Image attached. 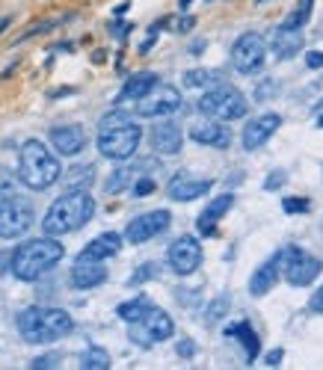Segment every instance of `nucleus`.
Segmentation results:
<instances>
[{
	"label": "nucleus",
	"mask_w": 323,
	"mask_h": 370,
	"mask_svg": "<svg viewBox=\"0 0 323 370\" xmlns=\"http://www.w3.org/2000/svg\"><path fill=\"white\" fill-rule=\"evenodd\" d=\"M149 308H151V299L146 294H140V296H133L128 302H122V305L116 308V314H119V320H125V323H137Z\"/></svg>",
	"instance_id": "nucleus-28"
},
{
	"label": "nucleus",
	"mask_w": 323,
	"mask_h": 370,
	"mask_svg": "<svg viewBox=\"0 0 323 370\" xmlns=\"http://www.w3.org/2000/svg\"><path fill=\"white\" fill-rule=\"evenodd\" d=\"M53 27H60V18H53V21H42V24H36V27H30L24 36H21L18 42H27V39H33V36H39V33H44V30H53Z\"/></svg>",
	"instance_id": "nucleus-39"
},
{
	"label": "nucleus",
	"mask_w": 323,
	"mask_h": 370,
	"mask_svg": "<svg viewBox=\"0 0 323 370\" xmlns=\"http://www.w3.org/2000/svg\"><path fill=\"white\" fill-rule=\"evenodd\" d=\"M81 367L83 370H107L110 367V355L101 346H89V350L81 355Z\"/></svg>",
	"instance_id": "nucleus-30"
},
{
	"label": "nucleus",
	"mask_w": 323,
	"mask_h": 370,
	"mask_svg": "<svg viewBox=\"0 0 323 370\" xmlns=\"http://www.w3.org/2000/svg\"><path fill=\"white\" fill-rule=\"evenodd\" d=\"M184 83L190 89H210L217 83H226V77H222L220 69H190L184 74Z\"/></svg>",
	"instance_id": "nucleus-26"
},
{
	"label": "nucleus",
	"mask_w": 323,
	"mask_h": 370,
	"mask_svg": "<svg viewBox=\"0 0 323 370\" xmlns=\"http://www.w3.org/2000/svg\"><path fill=\"white\" fill-rule=\"evenodd\" d=\"M317 128H323V113H317Z\"/></svg>",
	"instance_id": "nucleus-50"
},
{
	"label": "nucleus",
	"mask_w": 323,
	"mask_h": 370,
	"mask_svg": "<svg viewBox=\"0 0 323 370\" xmlns=\"http://www.w3.org/2000/svg\"><path fill=\"white\" fill-rule=\"evenodd\" d=\"M282 350H273V353H267V367H279V362H282Z\"/></svg>",
	"instance_id": "nucleus-45"
},
{
	"label": "nucleus",
	"mask_w": 323,
	"mask_h": 370,
	"mask_svg": "<svg viewBox=\"0 0 323 370\" xmlns=\"http://www.w3.org/2000/svg\"><path fill=\"white\" fill-rule=\"evenodd\" d=\"M231 205H235V196H231V193H222L217 199H210L205 205V210L199 214V219H196L199 234H202V237H210V234L217 231V222L231 210Z\"/></svg>",
	"instance_id": "nucleus-19"
},
{
	"label": "nucleus",
	"mask_w": 323,
	"mask_h": 370,
	"mask_svg": "<svg viewBox=\"0 0 323 370\" xmlns=\"http://www.w3.org/2000/svg\"><path fill=\"white\" fill-rule=\"evenodd\" d=\"M311 9H315V0H299L297 12L288 15V18H285V24H288V27H303L306 21L311 18Z\"/></svg>",
	"instance_id": "nucleus-32"
},
{
	"label": "nucleus",
	"mask_w": 323,
	"mask_h": 370,
	"mask_svg": "<svg viewBox=\"0 0 323 370\" xmlns=\"http://www.w3.org/2000/svg\"><path fill=\"white\" fill-rule=\"evenodd\" d=\"M60 157L42 140H27L18 154V181L30 190H48L60 181Z\"/></svg>",
	"instance_id": "nucleus-4"
},
{
	"label": "nucleus",
	"mask_w": 323,
	"mask_h": 370,
	"mask_svg": "<svg viewBox=\"0 0 323 370\" xmlns=\"http://www.w3.org/2000/svg\"><path fill=\"white\" fill-rule=\"evenodd\" d=\"M9 24H13V18H9V15H3V18H0V33H3Z\"/></svg>",
	"instance_id": "nucleus-46"
},
{
	"label": "nucleus",
	"mask_w": 323,
	"mask_h": 370,
	"mask_svg": "<svg viewBox=\"0 0 323 370\" xmlns=\"http://www.w3.org/2000/svg\"><path fill=\"white\" fill-rule=\"evenodd\" d=\"M210 187H214L210 178H193L187 172H178L169 181V187H166V193H169L172 201H193V199H202L205 193H210Z\"/></svg>",
	"instance_id": "nucleus-15"
},
{
	"label": "nucleus",
	"mask_w": 323,
	"mask_h": 370,
	"mask_svg": "<svg viewBox=\"0 0 323 370\" xmlns=\"http://www.w3.org/2000/svg\"><path fill=\"white\" fill-rule=\"evenodd\" d=\"M158 276H160V267L154 261H146L142 267H137V273L128 278V285H142V282H151V278H158Z\"/></svg>",
	"instance_id": "nucleus-33"
},
{
	"label": "nucleus",
	"mask_w": 323,
	"mask_h": 370,
	"mask_svg": "<svg viewBox=\"0 0 323 370\" xmlns=\"http://www.w3.org/2000/svg\"><path fill=\"white\" fill-rule=\"evenodd\" d=\"M190 140L199 145H210V149H229L231 145V131L226 128V121H199L190 128Z\"/></svg>",
	"instance_id": "nucleus-18"
},
{
	"label": "nucleus",
	"mask_w": 323,
	"mask_h": 370,
	"mask_svg": "<svg viewBox=\"0 0 323 370\" xmlns=\"http://www.w3.org/2000/svg\"><path fill=\"white\" fill-rule=\"evenodd\" d=\"M92 181H95V166L86 163V166H74V169L69 172V178H65V187H69V190H86Z\"/></svg>",
	"instance_id": "nucleus-29"
},
{
	"label": "nucleus",
	"mask_w": 323,
	"mask_h": 370,
	"mask_svg": "<svg viewBox=\"0 0 323 370\" xmlns=\"http://www.w3.org/2000/svg\"><path fill=\"white\" fill-rule=\"evenodd\" d=\"M133 178H137V166H119V169L110 172V178L104 181V193L116 196L122 190H128L133 184Z\"/></svg>",
	"instance_id": "nucleus-27"
},
{
	"label": "nucleus",
	"mask_w": 323,
	"mask_h": 370,
	"mask_svg": "<svg viewBox=\"0 0 323 370\" xmlns=\"http://www.w3.org/2000/svg\"><path fill=\"white\" fill-rule=\"evenodd\" d=\"M199 113L208 116V119H217V121H235L240 116H247V95L240 92L238 86H231V83H217V86H210L208 92L199 98Z\"/></svg>",
	"instance_id": "nucleus-5"
},
{
	"label": "nucleus",
	"mask_w": 323,
	"mask_h": 370,
	"mask_svg": "<svg viewBox=\"0 0 323 370\" xmlns=\"http://www.w3.org/2000/svg\"><path fill=\"white\" fill-rule=\"evenodd\" d=\"M15 326H18V335L27 344H51V341H60L65 335H72L74 320H72V314L63 311V308L30 305L18 314Z\"/></svg>",
	"instance_id": "nucleus-3"
},
{
	"label": "nucleus",
	"mask_w": 323,
	"mask_h": 370,
	"mask_svg": "<svg viewBox=\"0 0 323 370\" xmlns=\"http://www.w3.org/2000/svg\"><path fill=\"white\" fill-rule=\"evenodd\" d=\"M317 113H323V98L317 101Z\"/></svg>",
	"instance_id": "nucleus-51"
},
{
	"label": "nucleus",
	"mask_w": 323,
	"mask_h": 370,
	"mask_svg": "<svg viewBox=\"0 0 323 370\" xmlns=\"http://www.w3.org/2000/svg\"><path fill=\"white\" fill-rule=\"evenodd\" d=\"M175 350H178V355H181V358H193L196 355V344L190 338H184V341H178Z\"/></svg>",
	"instance_id": "nucleus-40"
},
{
	"label": "nucleus",
	"mask_w": 323,
	"mask_h": 370,
	"mask_svg": "<svg viewBox=\"0 0 323 370\" xmlns=\"http://www.w3.org/2000/svg\"><path fill=\"white\" fill-rule=\"evenodd\" d=\"M169 222H172L169 210H149V214H140V217H133L128 222L125 240L133 243V246H140V243H146L151 237H158V234H163L166 228H169Z\"/></svg>",
	"instance_id": "nucleus-13"
},
{
	"label": "nucleus",
	"mask_w": 323,
	"mask_h": 370,
	"mask_svg": "<svg viewBox=\"0 0 323 370\" xmlns=\"http://www.w3.org/2000/svg\"><path fill=\"white\" fill-rule=\"evenodd\" d=\"M33 219H36V210L24 196L9 193L0 199V240H15L27 234Z\"/></svg>",
	"instance_id": "nucleus-8"
},
{
	"label": "nucleus",
	"mask_w": 323,
	"mask_h": 370,
	"mask_svg": "<svg viewBox=\"0 0 323 370\" xmlns=\"http://www.w3.org/2000/svg\"><path fill=\"white\" fill-rule=\"evenodd\" d=\"M128 9H131V3H122V6H116V15H125Z\"/></svg>",
	"instance_id": "nucleus-48"
},
{
	"label": "nucleus",
	"mask_w": 323,
	"mask_h": 370,
	"mask_svg": "<svg viewBox=\"0 0 323 370\" xmlns=\"http://www.w3.org/2000/svg\"><path fill=\"white\" fill-rule=\"evenodd\" d=\"M158 81H160V77L154 74V72H140V74L128 77L125 86H122V92H119V98H116V104H128V101L142 98V95H146Z\"/></svg>",
	"instance_id": "nucleus-25"
},
{
	"label": "nucleus",
	"mask_w": 323,
	"mask_h": 370,
	"mask_svg": "<svg viewBox=\"0 0 323 370\" xmlns=\"http://www.w3.org/2000/svg\"><path fill=\"white\" fill-rule=\"evenodd\" d=\"M279 92H282L279 81H264V83H258V89H255V101H267L270 95H279Z\"/></svg>",
	"instance_id": "nucleus-35"
},
{
	"label": "nucleus",
	"mask_w": 323,
	"mask_h": 370,
	"mask_svg": "<svg viewBox=\"0 0 323 370\" xmlns=\"http://www.w3.org/2000/svg\"><path fill=\"white\" fill-rule=\"evenodd\" d=\"M193 27H196V18H193V15H184V18L175 24V30H178V33H190Z\"/></svg>",
	"instance_id": "nucleus-44"
},
{
	"label": "nucleus",
	"mask_w": 323,
	"mask_h": 370,
	"mask_svg": "<svg viewBox=\"0 0 323 370\" xmlns=\"http://www.w3.org/2000/svg\"><path fill=\"white\" fill-rule=\"evenodd\" d=\"M261 3H264V0H261Z\"/></svg>",
	"instance_id": "nucleus-52"
},
{
	"label": "nucleus",
	"mask_w": 323,
	"mask_h": 370,
	"mask_svg": "<svg viewBox=\"0 0 323 370\" xmlns=\"http://www.w3.org/2000/svg\"><path fill=\"white\" fill-rule=\"evenodd\" d=\"M166 261H169L175 276H193L202 267V243L193 234H181L169 243L166 249Z\"/></svg>",
	"instance_id": "nucleus-12"
},
{
	"label": "nucleus",
	"mask_w": 323,
	"mask_h": 370,
	"mask_svg": "<svg viewBox=\"0 0 323 370\" xmlns=\"http://www.w3.org/2000/svg\"><path fill=\"white\" fill-rule=\"evenodd\" d=\"M229 305H231L229 294H220L214 302H210V305H208V311H205V323H208V326H214V323H220L222 317H226Z\"/></svg>",
	"instance_id": "nucleus-31"
},
{
	"label": "nucleus",
	"mask_w": 323,
	"mask_h": 370,
	"mask_svg": "<svg viewBox=\"0 0 323 370\" xmlns=\"http://www.w3.org/2000/svg\"><path fill=\"white\" fill-rule=\"evenodd\" d=\"M193 3V0H181V3H178V6H181V9H187V6H190Z\"/></svg>",
	"instance_id": "nucleus-49"
},
{
	"label": "nucleus",
	"mask_w": 323,
	"mask_h": 370,
	"mask_svg": "<svg viewBox=\"0 0 323 370\" xmlns=\"http://www.w3.org/2000/svg\"><path fill=\"white\" fill-rule=\"evenodd\" d=\"M51 145L53 151L63 154V157H74L86 149V133L83 128L77 125H60V128H51Z\"/></svg>",
	"instance_id": "nucleus-17"
},
{
	"label": "nucleus",
	"mask_w": 323,
	"mask_h": 370,
	"mask_svg": "<svg viewBox=\"0 0 323 370\" xmlns=\"http://www.w3.org/2000/svg\"><path fill=\"white\" fill-rule=\"evenodd\" d=\"M9 258H13V255H3V258H0V276L6 273V261H9Z\"/></svg>",
	"instance_id": "nucleus-47"
},
{
	"label": "nucleus",
	"mask_w": 323,
	"mask_h": 370,
	"mask_svg": "<svg viewBox=\"0 0 323 370\" xmlns=\"http://www.w3.org/2000/svg\"><path fill=\"white\" fill-rule=\"evenodd\" d=\"M181 110V92L169 83H154L151 89L142 98H137V107L133 113L142 116V119H166Z\"/></svg>",
	"instance_id": "nucleus-10"
},
{
	"label": "nucleus",
	"mask_w": 323,
	"mask_h": 370,
	"mask_svg": "<svg viewBox=\"0 0 323 370\" xmlns=\"http://www.w3.org/2000/svg\"><path fill=\"white\" fill-rule=\"evenodd\" d=\"M279 255H273V258H267V261L258 267V270L252 273L249 278V294L252 296H267L273 290V285L279 282Z\"/></svg>",
	"instance_id": "nucleus-23"
},
{
	"label": "nucleus",
	"mask_w": 323,
	"mask_h": 370,
	"mask_svg": "<svg viewBox=\"0 0 323 370\" xmlns=\"http://www.w3.org/2000/svg\"><path fill=\"white\" fill-rule=\"evenodd\" d=\"M57 364H60V353H48V355H39L30 362L33 370H48V367H57Z\"/></svg>",
	"instance_id": "nucleus-37"
},
{
	"label": "nucleus",
	"mask_w": 323,
	"mask_h": 370,
	"mask_svg": "<svg viewBox=\"0 0 323 370\" xmlns=\"http://www.w3.org/2000/svg\"><path fill=\"white\" fill-rule=\"evenodd\" d=\"M308 308L315 311V314H323V285L315 290V294H311V299H308Z\"/></svg>",
	"instance_id": "nucleus-41"
},
{
	"label": "nucleus",
	"mask_w": 323,
	"mask_h": 370,
	"mask_svg": "<svg viewBox=\"0 0 323 370\" xmlns=\"http://www.w3.org/2000/svg\"><path fill=\"white\" fill-rule=\"evenodd\" d=\"M276 53V60H291L297 57L299 51H303V33H299V27H288L282 24L279 30L270 36V42H267Z\"/></svg>",
	"instance_id": "nucleus-21"
},
{
	"label": "nucleus",
	"mask_w": 323,
	"mask_h": 370,
	"mask_svg": "<svg viewBox=\"0 0 323 370\" xmlns=\"http://www.w3.org/2000/svg\"><path fill=\"white\" fill-rule=\"evenodd\" d=\"M181 145H184V133H181V128H178L175 121L163 119V121H158V125L151 128V149L158 154L172 157V154L181 151Z\"/></svg>",
	"instance_id": "nucleus-16"
},
{
	"label": "nucleus",
	"mask_w": 323,
	"mask_h": 370,
	"mask_svg": "<svg viewBox=\"0 0 323 370\" xmlns=\"http://www.w3.org/2000/svg\"><path fill=\"white\" fill-rule=\"evenodd\" d=\"M119 249H122V237H119V234L116 231H104V234H98L95 240H89L74 261H107V258L119 255Z\"/></svg>",
	"instance_id": "nucleus-20"
},
{
	"label": "nucleus",
	"mask_w": 323,
	"mask_h": 370,
	"mask_svg": "<svg viewBox=\"0 0 323 370\" xmlns=\"http://www.w3.org/2000/svg\"><path fill=\"white\" fill-rule=\"evenodd\" d=\"M282 208H285V214H306V210H308V199H285Z\"/></svg>",
	"instance_id": "nucleus-38"
},
{
	"label": "nucleus",
	"mask_w": 323,
	"mask_h": 370,
	"mask_svg": "<svg viewBox=\"0 0 323 370\" xmlns=\"http://www.w3.org/2000/svg\"><path fill=\"white\" fill-rule=\"evenodd\" d=\"M107 282L104 261H74L72 267V285L77 290H92Z\"/></svg>",
	"instance_id": "nucleus-22"
},
{
	"label": "nucleus",
	"mask_w": 323,
	"mask_h": 370,
	"mask_svg": "<svg viewBox=\"0 0 323 370\" xmlns=\"http://www.w3.org/2000/svg\"><path fill=\"white\" fill-rule=\"evenodd\" d=\"M285 181H288V178H285V172H270V178H267V181H264V190H279Z\"/></svg>",
	"instance_id": "nucleus-42"
},
{
	"label": "nucleus",
	"mask_w": 323,
	"mask_h": 370,
	"mask_svg": "<svg viewBox=\"0 0 323 370\" xmlns=\"http://www.w3.org/2000/svg\"><path fill=\"white\" fill-rule=\"evenodd\" d=\"M229 338H235L240 344V350L243 355H247V362L252 364L255 358H258V350H261V341H258V335H255V329L249 326V320H240V323H231V326L226 329Z\"/></svg>",
	"instance_id": "nucleus-24"
},
{
	"label": "nucleus",
	"mask_w": 323,
	"mask_h": 370,
	"mask_svg": "<svg viewBox=\"0 0 323 370\" xmlns=\"http://www.w3.org/2000/svg\"><path fill=\"white\" fill-rule=\"evenodd\" d=\"M131 332H128V338L137 344V346H151V344H160V341H169L172 338V332H175V323L172 317L166 311L160 308H149L137 323H128Z\"/></svg>",
	"instance_id": "nucleus-9"
},
{
	"label": "nucleus",
	"mask_w": 323,
	"mask_h": 370,
	"mask_svg": "<svg viewBox=\"0 0 323 370\" xmlns=\"http://www.w3.org/2000/svg\"><path fill=\"white\" fill-rule=\"evenodd\" d=\"M140 140H142V128L131 119L125 125L98 131V151H101L107 160H131L140 149Z\"/></svg>",
	"instance_id": "nucleus-6"
},
{
	"label": "nucleus",
	"mask_w": 323,
	"mask_h": 370,
	"mask_svg": "<svg viewBox=\"0 0 323 370\" xmlns=\"http://www.w3.org/2000/svg\"><path fill=\"white\" fill-rule=\"evenodd\" d=\"M267 62V39L261 33H243L231 44V65L240 74H255Z\"/></svg>",
	"instance_id": "nucleus-11"
},
{
	"label": "nucleus",
	"mask_w": 323,
	"mask_h": 370,
	"mask_svg": "<svg viewBox=\"0 0 323 370\" xmlns=\"http://www.w3.org/2000/svg\"><path fill=\"white\" fill-rule=\"evenodd\" d=\"M276 255H279V273L288 278V285H294V287L311 285L323 270V264L315 255H308L306 249H297V246H285V249H279Z\"/></svg>",
	"instance_id": "nucleus-7"
},
{
	"label": "nucleus",
	"mask_w": 323,
	"mask_h": 370,
	"mask_svg": "<svg viewBox=\"0 0 323 370\" xmlns=\"http://www.w3.org/2000/svg\"><path fill=\"white\" fill-rule=\"evenodd\" d=\"M306 65L308 69H323V51H311V53H306Z\"/></svg>",
	"instance_id": "nucleus-43"
},
{
	"label": "nucleus",
	"mask_w": 323,
	"mask_h": 370,
	"mask_svg": "<svg viewBox=\"0 0 323 370\" xmlns=\"http://www.w3.org/2000/svg\"><path fill=\"white\" fill-rule=\"evenodd\" d=\"M125 121H131V116L125 113V110H113V113H107L101 121H98V131H107V128H116V125H125Z\"/></svg>",
	"instance_id": "nucleus-34"
},
{
	"label": "nucleus",
	"mask_w": 323,
	"mask_h": 370,
	"mask_svg": "<svg viewBox=\"0 0 323 370\" xmlns=\"http://www.w3.org/2000/svg\"><path fill=\"white\" fill-rule=\"evenodd\" d=\"M63 243L57 237H36V240H27L21 243L18 249L13 252V258H9V270H13L15 278H21V282H36V278H42L44 273H51L53 267H57L63 261Z\"/></svg>",
	"instance_id": "nucleus-1"
},
{
	"label": "nucleus",
	"mask_w": 323,
	"mask_h": 370,
	"mask_svg": "<svg viewBox=\"0 0 323 370\" xmlns=\"http://www.w3.org/2000/svg\"><path fill=\"white\" fill-rule=\"evenodd\" d=\"M154 178L151 175H137V184H133V196L137 199H142V196H149V193H154Z\"/></svg>",
	"instance_id": "nucleus-36"
},
{
	"label": "nucleus",
	"mask_w": 323,
	"mask_h": 370,
	"mask_svg": "<svg viewBox=\"0 0 323 370\" xmlns=\"http://www.w3.org/2000/svg\"><path fill=\"white\" fill-rule=\"evenodd\" d=\"M95 214V199L86 190H69L48 208V214L42 219V231L48 237H63L77 228H83Z\"/></svg>",
	"instance_id": "nucleus-2"
},
{
	"label": "nucleus",
	"mask_w": 323,
	"mask_h": 370,
	"mask_svg": "<svg viewBox=\"0 0 323 370\" xmlns=\"http://www.w3.org/2000/svg\"><path fill=\"white\" fill-rule=\"evenodd\" d=\"M282 128V116L279 113H264L258 119H252L247 128H243V149L247 151H255L273 137L276 131Z\"/></svg>",
	"instance_id": "nucleus-14"
}]
</instances>
